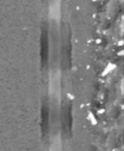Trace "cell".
<instances>
[{"label": "cell", "instance_id": "obj_1", "mask_svg": "<svg viewBox=\"0 0 124 151\" xmlns=\"http://www.w3.org/2000/svg\"><path fill=\"white\" fill-rule=\"evenodd\" d=\"M59 88H60V80H59V72H58V73H54L51 77L50 93L53 94L54 97H57V94H59Z\"/></svg>", "mask_w": 124, "mask_h": 151}, {"label": "cell", "instance_id": "obj_2", "mask_svg": "<svg viewBox=\"0 0 124 151\" xmlns=\"http://www.w3.org/2000/svg\"><path fill=\"white\" fill-rule=\"evenodd\" d=\"M50 17L53 18L54 20H58L60 17V1L59 0H53L50 5Z\"/></svg>", "mask_w": 124, "mask_h": 151}]
</instances>
